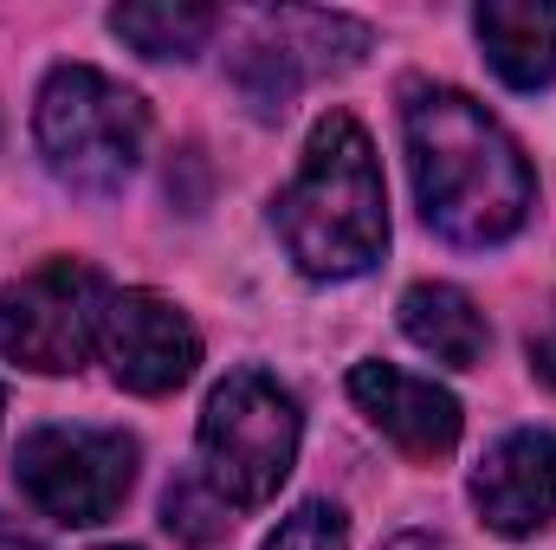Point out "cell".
<instances>
[{"instance_id":"obj_1","label":"cell","mask_w":556,"mask_h":550,"mask_svg":"<svg viewBox=\"0 0 556 550\" xmlns=\"http://www.w3.org/2000/svg\"><path fill=\"white\" fill-rule=\"evenodd\" d=\"M402 130H408V168H415V195H420V221L453 240V247H505L531 201H538V182H531V162L525 149L505 137V124L472 104L466 91H415L408 111H402Z\"/></svg>"},{"instance_id":"obj_2","label":"cell","mask_w":556,"mask_h":550,"mask_svg":"<svg viewBox=\"0 0 556 550\" xmlns=\"http://www.w3.org/2000/svg\"><path fill=\"white\" fill-rule=\"evenodd\" d=\"M273 227L285 253L298 260V273L311 278H356L382 260L389 195H382L369 130L350 111L317 117V130L304 142V162L273 208Z\"/></svg>"},{"instance_id":"obj_3","label":"cell","mask_w":556,"mask_h":550,"mask_svg":"<svg viewBox=\"0 0 556 550\" xmlns=\"http://www.w3.org/2000/svg\"><path fill=\"white\" fill-rule=\"evenodd\" d=\"M39 155L46 168L78 188V195H117L137 168L142 142H149V111L137 91H124L117 78L91 72V65H59L39 85Z\"/></svg>"},{"instance_id":"obj_4","label":"cell","mask_w":556,"mask_h":550,"mask_svg":"<svg viewBox=\"0 0 556 550\" xmlns=\"http://www.w3.org/2000/svg\"><path fill=\"white\" fill-rule=\"evenodd\" d=\"M298 402L266 370H233L201 409V479L227 512L266 505L298 460Z\"/></svg>"},{"instance_id":"obj_5","label":"cell","mask_w":556,"mask_h":550,"mask_svg":"<svg viewBox=\"0 0 556 550\" xmlns=\"http://www.w3.org/2000/svg\"><path fill=\"white\" fill-rule=\"evenodd\" d=\"M20 492L59 525H104L137 486V440L117 427H33L13 447Z\"/></svg>"},{"instance_id":"obj_6","label":"cell","mask_w":556,"mask_h":550,"mask_svg":"<svg viewBox=\"0 0 556 550\" xmlns=\"http://www.w3.org/2000/svg\"><path fill=\"white\" fill-rule=\"evenodd\" d=\"M111 311V285L85 260H46L39 273L13 278L0 291V357L39 370V376H72Z\"/></svg>"},{"instance_id":"obj_7","label":"cell","mask_w":556,"mask_h":550,"mask_svg":"<svg viewBox=\"0 0 556 550\" xmlns=\"http://www.w3.org/2000/svg\"><path fill=\"white\" fill-rule=\"evenodd\" d=\"M369 52V26L350 13H311V7H285L266 13L260 33L247 39L233 78L247 91V104L260 117H285L291 98L317 78V72H343Z\"/></svg>"},{"instance_id":"obj_8","label":"cell","mask_w":556,"mask_h":550,"mask_svg":"<svg viewBox=\"0 0 556 550\" xmlns=\"http://www.w3.org/2000/svg\"><path fill=\"white\" fill-rule=\"evenodd\" d=\"M98 350L111 363V376L130 396H168L194 376L201 363V330L188 324V311H175L155 291H111Z\"/></svg>"},{"instance_id":"obj_9","label":"cell","mask_w":556,"mask_h":550,"mask_svg":"<svg viewBox=\"0 0 556 550\" xmlns=\"http://www.w3.org/2000/svg\"><path fill=\"white\" fill-rule=\"evenodd\" d=\"M472 505L498 538H531L556 525V434L538 427L505 434L472 473Z\"/></svg>"},{"instance_id":"obj_10","label":"cell","mask_w":556,"mask_h":550,"mask_svg":"<svg viewBox=\"0 0 556 550\" xmlns=\"http://www.w3.org/2000/svg\"><path fill=\"white\" fill-rule=\"evenodd\" d=\"M350 396L420 466H433V460H446L459 447V402L440 383H427V376H408L395 363H356L350 370Z\"/></svg>"},{"instance_id":"obj_11","label":"cell","mask_w":556,"mask_h":550,"mask_svg":"<svg viewBox=\"0 0 556 550\" xmlns=\"http://www.w3.org/2000/svg\"><path fill=\"white\" fill-rule=\"evenodd\" d=\"M472 33L511 91H538L556 78V0H485L472 13Z\"/></svg>"},{"instance_id":"obj_12","label":"cell","mask_w":556,"mask_h":550,"mask_svg":"<svg viewBox=\"0 0 556 550\" xmlns=\"http://www.w3.org/2000/svg\"><path fill=\"white\" fill-rule=\"evenodd\" d=\"M402 330L415 337L427 357L453 363V370H479L485 363V311L459 291V285H408L402 291Z\"/></svg>"},{"instance_id":"obj_13","label":"cell","mask_w":556,"mask_h":550,"mask_svg":"<svg viewBox=\"0 0 556 550\" xmlns=\"http://www.w3.org/2000/svg\"><path fill=\"white\" fill-rule=\"evenodd\" d=\"M220 26L214 7H117L111 13V33L124 46H137L142 59H194L207 46V33Z\"/></svg>"},{"instance_id":"obj_14","label":"cell","mask_w":556,"mask_h":550,"mask_svg":"<svg viewBox=\"0 0 556 550\" xmlns=\"http://www.w3.org/2000/svg\"><path fill=\"white\" fill-rule=\"evenodd\" d=\"M162 525H168L188 550H207V545L227 538V505L214 499L207 479H175L168 499H162Z\"/></svg>"},{"instance_id":"obj_15","label":"cell","mask_w":556,"mask_h":550,"mask_svg":"<svg viewBox=\"0 0 556 550\" xmlns=\"http://www.w3.org/2000/svg\"><path fill=\"white\" fill-rule=\"evenodd\" d=\"M266 550H350V525H343L337 505L311 499V505H298L273 538H266Z\"/></svg>"},{"instance_id":"obj_16","label":"cell","mask_w":556,"mask_h":550,"mask_svg":"<svg viewBox=\"0 0 556 550\" xmlns=\"http://www.w3.org/2000/svg\"><path fill=\"white\" fill-rule=\"evenodd\" d=\"M531 370L556 389V311H551V324H544V330H531Z\"/></svg>"},{"instance_id":"obj_17","label":"cell","mask_w":556,"mask_h":550,"mask_svg":"<svg viewBox=\"0 0 556 550\" xmlns=\"http://www.w3.org/2000/svg\"><path fill=\"white\" fill-rule=\"evenodd\" d=\"M0 550H46V545H39V538H26V532L0 512Z\"/></svg>"},{"instance_id":"obj_18","label":"cell","mask_w":556,"mask_h":550,"mask_svg":"<svg viewBox=\"0 0 556 550\" xmlns=\"http://www.w3.org/2000/svg\"><path fill=\"white\" fill-rule=\"evenodd\" d=\"M389 550H440V545H433V538H420V532H408V538H395Z\"/></svg>"},{"instance_id":"obj_19","label":"cell","mask_w":556,"mask_h":550,"mask_svg":"<svg viewBox=\"0 0 556 550\" xmlns=\"http://www.w3.org/2000/svg\"><path fill=\"white\" fill-rule=\"evenodd\" d=\"M104 550H130V545H104Z\"/></svg>"}]
</instances>
